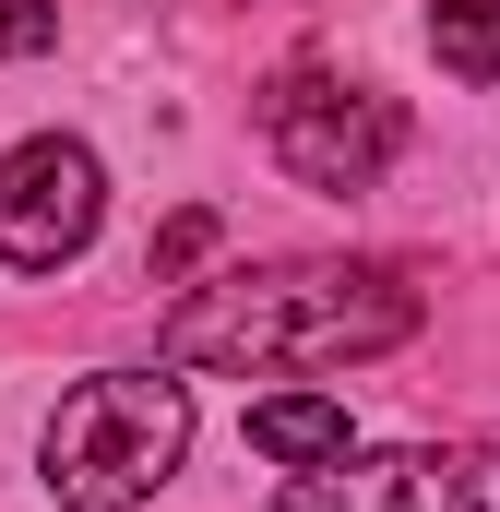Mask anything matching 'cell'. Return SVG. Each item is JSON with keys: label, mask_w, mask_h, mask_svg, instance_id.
I'll return each instance as SVG.
<instances>
[{"label": "cell", "mask_w": 500, "mask_h": 512, "mask_svg": "<svg viewBox=\"0 0 500 512\" xmlns=\"http://www.w3.org/2000/svg\"><path fill=\"white\" fill-rule=\"evenodd\" d=\"M417 334V286L393 262H274L191 286L167 310V370H346Z\"/></svg>", "instance_id": "6da1fadb"}, {"label": "cell", "mask_w": 500, "mask_h": 512, "mask_svg": "<svg viewBox=\"0 0 500 512\" xmlns=\"http://www.w3.org/2000/svg\"><path fill=\"white\" fill-rule=\"evenodd\" d=\"M262 143L286 155V179H310V191H370L381 167L405 155V108L370 96V84H334V72H274L262 84Z\"/></svg>", "instance_id": "3957f363"}, {"label": "cell", "mask_w": 500, "mask_h": 512, "mask_svg": "<svg viewBox=\"0 0 500 512\" xmlns=\"http://www.w3.org/2000/svg\"><path fill=\"white\" fill-rule=\"evenodd\" d=\"M203 251H215V215L191 203V215H167V227H155V251H143V274H155V286H179V274H191Z\"/></svg>", "instance_id": "ba28073f"}, {"label": "cell", "mask_w": 500, "mask_h": 512, "mask_svg": "<svg viewBox=\"0 0 500 512\" xmlns=\"http://www.w3.org/2000/svg\"><path fill=\"white\" fill-rule=\"evenodd\" d=\"M274 512H500V453L489 441H393L286 477Z\"/></svg>", "instance_id": "277c9868"}, {"label": "cell", "mask_w": 500, "mask_h": 512, "mask_svg": "<svg viewBox=\"0 0 500 512\" xmlns=\"http://www.w3.org/2000/svg\"><path fill=\"white\" fill-rule=\"evenodd\" d=\"M179 453H191V382H167V370H96V382H72L60 417H48V441H36L60 512L155 501L179 477Z\"/></svg>", "instance_id": "7a4b0ae2"}, {"label": "cell", "mask_w": 500, "mask_h": 512, "mask_svg": "<svg viewBox=\"0 0 500 512\" xmlns=\"http://www.w3.org/2000/svg\"><path fill=\"white\" fill-rule=\"evenodd\" d=\"M96 215H108V167L72 131H36V143L0 155V262L12 274H60L96 239Z\"/></svg>", "instance_id": "5b68a950"}, {"label": "cell", "mask_w": 500, "mask_h": 512, "mask_svg": "<svg viewBox=\"0 0 500 512\" xmlns=\"http://www.w3.org/2000/svg\"><path fill=\"white\" fill-rule=\"evenodd\" d=\"M429 48H441V72L500 84V0H429Z\"/></svg>", "instance_id": "52a82bcc"}, {"label": "cell", "mask_w": 500, "mask_h": 512, "mask_svg": "<svg viewBox=\"0 0 500 512\" xmlns=\"http://www.w3.org/2000/svg\"><path fill=\"white\" fill-rule=\"evenodd\" d=\"M60 48V12L48 0H0V60H48Z\"/></svg>", "instance_id": "9c48e42d"}, {"label": "cell", "mask_w": 500, "mask_h": 512, "mask_svg": "<svg viewBox=\"0 0 500 512\" xmlns=\"http://www.w3.org/2000/svg\"><path fill=\"white\" fill-rule=\"evenodd\" d=\"M250 453L286 465V477L346 465V405H334V393H274V405H250Z\"/></svg>", "instance_id": "8992f818"}]
</instances>
